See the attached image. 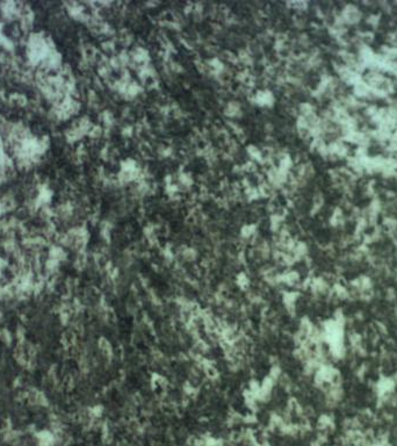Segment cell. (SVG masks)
I'll return each mask as SVG.
<instances>
[{"label":"cell","instance_id":"obj_1","mask_svg":"<svg viewBox=\"0 0 397 446\" xmlns=\"http://www.w3.org/2000/svg\"><path fill=\"white\" fill-rule=\"evenodd\" d=\"M0 342H2L5 344H10V336L6 329H0Z\"/></svg>","mask_w":397,"mask_h":446}]
</instances>
